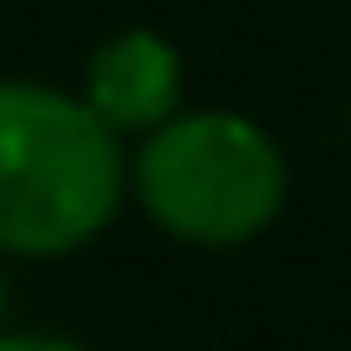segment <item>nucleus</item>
Listing matches in <instances>:
<instances>
[{
  "instance_id": "nucleus-1",
  "label": "nucleus",
  "mask_w": 351,
  "mask_h": 351,
  "mask_svg": "<svg viewBox=\"0 0 351 351\" xmlns=\"http://www.w3.org/2000/svg\"><path fill=\"white\" fill-rule=\"evenodd\" d=\"M124 214V138L35 76H0V255L56 262Z\"/></svg>"
},
{
  "instance_id": "nucleus-3",
  "label": "nucleus",
  "mask_w": 351,
  "mask_h": 351,
  "mask_svg": "<svg viewBox=\"0 0 351 351\" xmlns=\"http://www.w3.org/2000/svg\"><path fill=\"white\" fill-rule=\"evenodd\" d=\"M76 97L131 145V138H145L152 124H165L186 104V62L158 28H117L83 56Z\"/></svg>"
},
{
  "instance_id": "nucleus-6",
  "label": "nucleus",
  "mask_w": 351,
  "mask_h": 351,
  "mask_svg": "<svg viewBox=\"0 0 351 351\" xmlns=\"http://www.w3.org/2000/svg\"><path fill=\"white\" fill-rule=\"evenodd\" d=\"M344 124H351V104H344Z\"/></svg>"
},
{
  "instance_id": "nucleus-5",
  "label": "nucleus",
  "mask_w": 351,
  "mask_h": 351,
  "mask_svg": "<svg viewBox=\"0 0 351 351\" xmlns=\"http://www.w3.org/2000/svg\"><path fill=\"white\" fill-rule=\"evenodd\" d=\"M0 330H8V276H0Z\"/></svg>"
},
{
  "instance_id": "nucleus-4",
  "label": "nucleus",
  "mask_w": 351,
  "mask_h": 351,
  "mask_svg": "<svg viewBox=\"0 0 351 351\" xmlns=\"http://www.w3.org/2000/svg\"><path fill=\"white\" fill-rule=\"evenodd\" d=\"M0 351H90L62 330H0Z\"/></svg>"
},
{
  "instance_id": "nucleus-2",
  "label": "nucleus",
  "mask_w": 351,
  "mask_h": 351,
  "mask_svg": "<svg viewBox=\"0 0 351 351\" xmlns=\"http://www.w3.org/2000/svg\"><path fill=\"white\" fill-rule=\"evenodd\" d=\"M124 200L186 248H248L289 207V158L248 110H172L124 145Z\"/></svg>"
}]
</instances>
